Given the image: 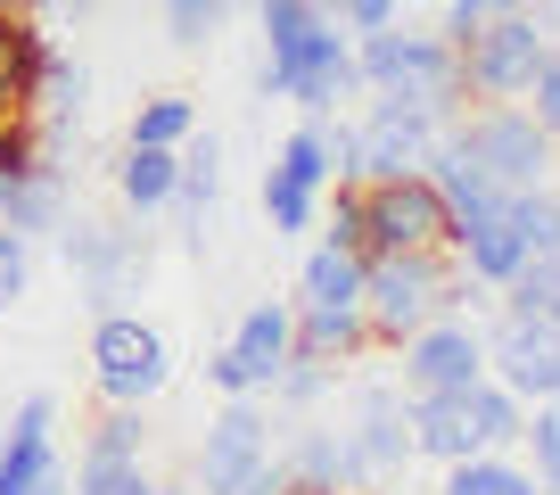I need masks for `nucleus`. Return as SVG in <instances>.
Segmentation results:
<instances>
[{"label":"nucleus","mask_w":560,"mask_h":495,"mask_svg":"<svg viewBox=\"0 0 560 495\" xmlns=\"http://www.w3.org/2000/svg\"><path fill=\"white\" fill-rule=\"evenodd\" d=\"M470 289L478 281H462L454 248H396V256H371L363 265V322H371V338L396 355L420 322L470 306Z\"/></svg>","instance_id":"nucleus-1"},{"label":"nucleus","mask_w":560,"mask_h":495,"mask_svg":"<svg viewBox=\"0 0 560 495\" xmlns=\"http://www.w3.org/2000/svg\"><path fill=\"white\" fill-rule=\"evenodd\" d=\"M354 67H363V91H396V100H420L438 124H454L470 107V83H462V50L438 34V25H387V34H354Z\"/></svg>","instance_id":"nucleus-2"},{"label":"nucleus","mask_w":560,"mask_h":495,"mask_svg":"<svg viewBox=\"0 0 560 495\" xmlns=\"http://www.w3.org/2000/svg\"><path fill=\"white\" fill-rule=\"evenodd\" d=\"M454 141L487 165V182L503 198L511 191H536V182H560V141L527 116L520 100H470L454 116Z\"/></svg>","instance_id":"nucleus-3"},{"label":"nucleus","mask_w":560,"mask_h":495,"mask_svg":"<svg viewBox=\"0 0 560 495\" xmlns=\"http://www.w3.org/2000/svg\"><path fill=\"white\" fill-rule=\"evenodd\" d=\"M256 91L264 100H289L298 116H338V107L363 100V67H354V34L347 25H314L298 50L256 58Z\"/></svg>","instance_id":"nucleus-4"},{"label":"nucleus","mask_w":560,"mask_h":495,"mask_svg":"<svg viewBox=\"0 0 560 495\" xmlns=\"http://www.w3.org/2000/svg\"><path fill=\"white\" fill-rule=\"evenodd\" d=\"M58 256H67V273L83 281L91 314H116V306L149 281V231H140L132 215H67V223H58Z\"/></svg>","instance_id":"nucleus-5"},{"label":"nucleus","mask_w":560,"mask_h":495,"mask_svg":"<svg viewBox=\"0 0 560 495\" xmlns=\"http://www.w3.org/2000/svg\"><path fill=\"white\" fill-rule=\"evenodd\" d=\"M174 380V347H165L158 322H140L132 306L116 314H91V389L100 405H149Z\"/></svg>","instance_id":"nucleus-6"},{"label":"nucleus","mask_w":560,"mask_h":495,"mask_svg":"<svg viewBox=\"0 0 560 495\" xmlns=\"http://www.w3.org/2000/svg\"><path fill=\"white\" fill-rule=\"evenodd\" d=\"M470 380H487V322L462 314V306L438 314V322H420L396 347V389L404 396H462Z\"/></svg>","instance_id":"nucleus-7"},{"label":"nucleus","mask_w":560,"mask_h":495,"mask_svg":"<svg viewBox=\"0 0 560 495\" xmlns=\"http://www.w3.org/2000/svg\"><path fill=\"white\" fill-rule=\"evenodd\" d=\"M330 149H322V116L289 124L272 149V165H264V223H272V240H305L322 215V191H330Z\"/></svg>","instance_id":"nucleus-8"},{"label":"nucleus","mask_w":560,"mask_h":495,"mask_svg":"<svg viewBox=\"0 0 560 495\" xmlns=\"http://www.w3.org/2000/svg\"><path fill=\"white\" fill-rule=\"evenodd\" d=\"M454 240V207L438 198L429 174H387L363 182V256H396V248H445Z\"/></svg>","instance_id":"nucleus-9"},{"label":"nucleus","mask_w":560,"mask_h":495,"mask_svg":"<svg viewBox=\"0 0 560 495\" xmlns=\"http://www.w3.org/2000/svg\"><path fill=\"white\" fill-rule=\"evenodd\" d=\"M445 124L420 100H396V91H363L354 107V182H387V174H420L429 141Z\"/></svg>","instance_id":"nucleus-10"},{"label":"nucleus","mask_w":560,"mask_h":495,"mask_svg":"<svg viewBox=\"0 0 560 495\" xmlns=\"http://www.w3.org/2000/svg\"><path fill=\"white\" fill-rule=\"evenodd\" d=\"M347 446H354V462H363V487L387 495L404 471H412V396H404L396 380H354Z\"/></svg>","instance_id":"nucleus-11"},{"label":"nucleus","mask_w":560,"mask_h":495,"mask_svg":"<svg viewBox=\"0 0 560 495\" xmlns=\"http://www.w3.org/2000/svg\"><path fill=\"white\" fill-rule=\"evenodd\" d=\"M544 50H552V34H544L536 9L487 18L470 42H462V83H470V100H520L527 74L544 67Z\"/></svg>","instance_id":"nucleus-12"},{"label":"nucleus","mask_w":560,"mask_h":495,"mask_svg":"<svg viewBox=\"0 0 560 495\" xmlns=\"http://www.w3.org/2000/svg\"><path fill=\"white\" fill-rule=\"evenodd\" d=\"M272 462V413L264 396H223V413L198 438V495H240Z\"/></svg>","instance_id":"nucleus-13"},{"label":"nucleus","mask_w":560,"mask_h":495,"mask_svg":"<svg viewBox=\"0 0 560 495\" xmlns=\"http://www.w3.org/2000/svg\"><path fill=\"white\" fill-rule=\"evenodd\" d=\"M149 405H107L100 429L83 438V454H74V495H149L158 479H149V422H140Z\"/></svg>","instance_id":"nucleus-14"},{"label":"nucleus","mask_w":560,"mask_h":495,"mask_svg":"<svg viewBox=\"0 0 560 495\" xmlns=\"http://www.w3.org/2000/svg\"><path fill=\"white\" fill-rule=\"evenodd\" d=\"M487 380H503L520 405L560 396V322L494 314V322H487Z\"/></svg>","instance_id":"nucleus-15"},{"label":"nucleus","mask_w":560,"mask_h":495,"mask_svg":"<svg viewBox=\"0 0 560 495\" xmlns=\"http://www.w3.org/2000/svg\"><path fill=\"white\" fill-rule=\"evenodd\" d=\"M67 215H74V182H67V165H58V149H42V158L0 191V223L18 231V240H34V248L58 240Z\"/></svg>","instance_id":"nucleus-16"},{"label":"nucleus","mask_w":560,"mask_h":495,"mask_svg":"<svg viewBox=\"0 0 560 495\" xmlns=\"http://www.w3.org/2000/svg\"><path fill=\"white\" fill-rule=\"evenodd\" d=\"M58 454V396L34 389L18 413H9V438H0V495H34V479L50 471Z\"/></svg>","instance_id":"nucleus-17"},{"label":"nucleus","mask_w":560,"mask_h":495,"mask_svg":"<svg viewBox=\"0 0 560 495\" xmlns=\"http://www.w3.org/2000/svg\"><path fill=\"white\" fill-rule=\"evenodd\" d=\"M231 355L247 364V380H256V396H272V380H280V364L298 355V306L289 298H256L240 322H231V338H223Z\"/></svg>","instance_id":"nucleus-18"},{"label":"nucleus","mask_w":560,"mask_h":495,"mask_svg":"<svg viewBox=\"0 0 560 495\" xmlns=\"http://www.w3.org/2000/svg\"><path fill=\"white\" fill-rule=\"evenodd\" d=\"M214 198H223V141H214L207 124H198L190 141H182V174H174V231H182V248H207V215H214Z\"/></svg>","instance_id":"nucleus-19"},{"label":"nucleus","mask_w":560,"mask_h":495,"mask_svg":"<svg viewBox=\"0 0 560 495\" xmlns=\"http://www.w3.org/2000/svg\"><path fill=\"white\" fill-rule=\"evenodd\" d=\"M454 265H462V281H478V289H503L511 273L527 265V240L511 231V215H503V198H494L487 215H470V223H454Z\"/></svg>","instance_id":"nucleus-20"},{"label":"nucleus","mask_w":560,"mask_h":495,"mask_svg":"<svg viewBox=\"0 0 560 495\" xmlns=\"http://www.w3.org/2000/svg\"><path fill=\"white\" fill-rule=\"evenodd\" d=\"M280 462H289L298 487H363V462H354V446H347V422H322V413H305V422L289 429Z\"/></svg>","instance_id":"nucleus-21"},{"label":"nucleus","mask_w":560,"mask_h":495,"mask_svg":"<svg viewBox=\"0 0 560 495\" xmlns=\"http://www.w3.org/2000/svg\"><path fill=\"white\" fill-rule=\"evenodd\" d=\"M83 100H91V67H83V58H67V50H50V67H42L34 100H25V116H34L42 149H58L74 124H83Z\"/></svg>","instance_id":"nucleus-22"},{"label":"nucleus","mask_w":560,"mask_h":495,"mask_svg":"<svg viewBox=\"0 0 560 495\" xmlns=\"http://www.w3.org/2000/svg\"><path fill=\"white\" fill-rule=\"evenodd\" d=\"M174 174H182V149H149V141H124V158H116V207L132 215V223L165 215V207H174Z\"/></svg>","instance_id":"nucleus-23"},{"label":"nucleus","mask_w":560,"mask_h":495,"mask_svg":"<svg viewBox=\"0 0 560 495\" xmlns=\"http://www.w3.org/2000/svg\"><path fill=\"white\" fill-rule=\"evenodd\" d=\"M420 174L438 182V198H445V207H454V223H470V215H487L494 198H503V191H494V182H487V165H478L470 149L454 141V124H445L438 141H429V158H420Z\"/></svg>","instance_id":"nucleus-24"},{"label":"nucleus","mask_w":560,"mask_h":495,"mask_svg":"<svg viewBox=\"0 0 560 495\" xmlns=\"http://www.w3.org/2000/svg\"><path fill=\"white\" fill-rule=\"evenodd\" d=\"M298 306V298H289ZM380 347L371 338V322H363V306H298V355H314V364H363V355Z\"/></svg>","instance_id":"nucleus-25"},{"label":"nucleus","mask_w":560,"mask_h":495,"mask_svg":"<svg viewBox=\"0 0 560 495\" xmlns=\"http://www.w3.org/2000/svg\"><path fill=\"white\" fill-rule=\"evenodd\" d=\"M363 248H338V240H314L298 256V306H363Z\"/></svg>","instance_id":"nucleus-26"},{"label":"nucleus","mask_w":560,"mask_h":495,"mask_svg":"<svg viewBox=\"0 0 560 495\" xmlns=\"http://www.w3.org/2000/svg\"><path fill=\"white\" fill-rule=\"evenodd\" d=\"M438 495H536V471L520 462V446H478L438 471Z\"/></svg>","instance_id":"nucleus-27"},{"label":"nucleus","mask_w":560,"mask_h":495,"mask_svg":"<svg viewBox=\"0 0 560 495\" xmlns=\"http://www.w3.org/2000/svg\"><path fill=\"white\" fill-rule=\"evenodd\" d=\"M478 454L470 422H462V396H412V462H429V471H445V462Z\"/></svg>","instance_id":"nucleus-28"},{"label":"nucleus","mask_w":560,"mask_h":495,"mask_svg":"<svg viewBox=\"0 0 560 495\" xmlns=\"http://www.w3.org/2000/svg\"><path fill=\"white\" fill-rule=\"evenodd\" d=\"M462 422H470V438H478V446H520L527 405L503 389V380H470V389H462Z\"/></svg>","instance_id":"nucleus-29"},{"label":"nucleus","mask_w":560,"mask_h":495,"mask_svg":"<svg viewBox=\"0 0 560 495\" xmlns=\"http://www.w3.org/2000/svg\"><path fill=\"white\" fill-rule=\"evenodd\" d=\"M198 133V100L190 91H149V100L132 107V133L124 141H149V149H182Z\"/></svg>","instance_id":"nucleus-30"},{"label":"nucleus","mask_w":560,"mask_h":495,"mask_svg":"<svg viewBox=\"0 0 560 495\" xmlns=\"http://www.w3.org/2000/svg\"><path fill=\"white\" fill-rule=\"evenodd\" d=\"M494 298H503V314H520V322H560V256H527Z\"/></svg>","instance_id":"nucleus-31"},{"label":"nucleus","mask_w":560,"mask_h":495,"mask_svg":"<svg viewBox=\"0 0 560 495\" xmlns=\"http://www.w3.org/2000/svg\"><path fill=\"white\" fill-rule=\"evenodd\" d=\"M511 231L527 240V256H560V182H536V191H511L503 198Z\"/></svg>","instance_id":"nucleus-32"},{"label":"nucleus","mask_w":560,"mask_h":495,"mask_svg":"<svg viewBox=\"0 0 560 495\" xmlns=\"http://www.w3.org/2000/svg\"><path fill=\"white\" fill-rule=\"evenodd\" d=\"M240 18V0H165V42H174V50H214V42H223V25Z\"/></svg>","instance_id":"nucleus-33"},{"label":"nucleus","mask_w":560,"mask_h":495,"mask_svg":"<svg viewBox=\"0 0 560 495\" xmlns=\"http://www.w3.org/2000/svg\"><path fill=\"white\" fill-rule=\"evenodd\" d=\"M338 380H347L338 364H314V355H289V364H280V380H272V405H289V413H322V405L338 396Z\"/></svg>","instance_id":"nucleus-34"},{"label":"nucleus","mask_w":560,"mask_h":495,"mask_svg":"<svg viewBox=\"0 0 560 495\" xmlns=\"http://www.w3.org/2000/svg\"><path fill=\"white\" fill-rule=\"evenodd\" d=\"M247 9H256V34H264V58H280V50H298L305 34H314V25H330L314 9V0H247Z\"/></svg>","instance_id":"nucleus-35"},{"label":"nucleus","mask_w":560,"mask_h":495,"mask_svg":"<svg viewBox=\"0 0 560 495\" xmlns=\"http://www.w3.org/2000/svg\"><path fill=\"white\" fill-rule=\"evenodd\" d=\"M520 462L536 479H560V396L527 405V429H520Z\"/></svg>","instance_id":"nucleus-36"},{"label":"nucleus","mask_w":560,"mask_h":495,"mask_svg":"<svg viewBox=\"0 0 560 495\" xmlns=\"http://www.w3.org/2000/svg\"><path fill=\"white\" fill-rule=\"evenodd\" d=\"M314 240H338V248H363V182H330V191H322V215H314Z\"/></svg>","instance_id":"nucleus-37"},{"label":"nucleus","mask_w":560,"mask_h":495,"mask_svg":"<svg viewBox=\"0 0 560 495\" xmlns=\"http://www.w3.org/2000/svg\"><path fill=\"white\" fill-rule=\"evenodd\" d=\"M511 9H536V0H438V34L462 50V42H470L487 18H511Z\"/></svg>","instance_id":"nucleus-38"},{"label":"nucleus","mask_w":560,"mask_h":495,"mask_svg":"<svg viewBox=\"0 0 560 495\" xmlns=\"http://www.w3.org/2000/svg\"><path fill=\"white\" fill-rule=\"evenodd\" d=\"M25 298H34V240H18V231L0 223V314L25 306Z\"/></svg>","instance_id":"nucleus-39"},{"label":"nucleus","mask_w":560,"mask_h":495,"mask_svg":"<svg viewBox=\"0 0 560 495\" xmlns=\"http://www.w3.org/2000/svg\"><path fill=\"white\" fill-rule=\"evenodd\" d=\"M520 107H527V116H536V124H544V133H552V141H560V42H552V50H544V67H536V74H527V91H520Z\"/></svg>","instance_id":"nucleus-40"},{"label":"nucleus","mask_w":560,"mask_h":495,"mask_svg":"<svg viewBox=\"0 0 560 495\" xmlns=\"http://www.w3.org/2000/svg\"><path fill=\"white\" fill-rule=\"evenodd\" d=\"M42 158V133H34V116H0V191L25 174V165Z\"/></svg>","instance_id":"nucleus-41"},{"label":"nucleus","mask_w":560,"mask_h":495,"mask_svg":"<svg viewBox=\"0 0 560 495\" xmlns=\"http://www.w3.org/2000/svg\"><path fill=\"white\" fill-rule=\"evenodd\" d=\"M338 25L347 34H387V25H404V0H338Z\"/></svg>","instance_id":"nucleus-42"},{"label":"nucleus","mask_w":560,"mask_h":495,"mask_svg":"<svg viewBox=\"0 0 560 495\" xmlns=\"http://www.w3.org/2000/svg\"><path fill=\"white\" fill-rule=\"evenodd\" d=\"M207 380H214V396H256V380H247V364H240L231 347L207 355Z\"/></svg>","instance_id":"nucleus-43"},{"label":"nucleus","mask_w":560,"mask_h":495,"mask_svg":"<svg viewBox=\"0 0 560 495\" xmlns=\"http://www.w3.org/2000/svg\"><path fill=\"white\" fill-rule=\"evenodd\" d=\"M289 487H298V479H289V462H280V446H272V462H264V471L247 479L240 495H289Z\"/></svg>","instance_id":"nucleus-44"},{"label":"nucleus","mask_w":560,"mask_h":495,"mask_svg":"<svg viewBox=\"0 0 560 495\" xmlns=\"http://www.w3.org/2000/svg\"><path fill=\"white\" fill-rule=\"evenodd\" d=\"M34 495H74V462H50V471L34 479Z\"/></svg>","instance_id":"nucleus-45"},{"label":"nucleus","mask_w":560,"mask_h":495,"mask_svg":"<svg viewBox=\"0 0 560 495\" xmlns=\"http://www.w3.org/2000/svg\"><path fill=\"white\" fill-rule=\"evenodd\" d=\"M91 9H107V0H42V18H91Z\"/></svg>","instance_id":"nucleus-46"},{"label":"nucleus","mask_w":560,"mask_h":495,"mask_svg":"<svg viewBox=\"0 0 560 495\" xmlns=\"http://www.w3.org/2000/svg\"><path fill=\"white\" fill-rule=\"evenodd\" d=\"M536 18H544V34L560 42V0H536Z\"/></svg>","instance_id":"nucleus-47"},{"label":"nucleus","mask_w":560,"mask_h":495,"mask_svg":"<svg viewBox=\"0 0 560 495\" xmlns=\"http://www.w3.org/2000/svg\"><path fill=\"white\" fill-rule=\"evenodd\" d=\"M0 18H42V0H0Z\"/></svg>","instance_id":"nucleus-48"},{"label":"nucleus","mask_w":560,"mask_h":495,"mask_svg":"<svg viewBox=\"0 0 560 495\" xmlns=\"http://www.w3.org/2000/svg\"><path fill=\"white\" fill-rule=\"evenodd\" d=\"M289 495H371V487H289Z\"/></svg>","instance_id":"nucleus-49"},{"label":"nucleus","mask_w":560,"mask_h":495,"mask_svg":"<svg viewBox=\"0 0 560 495\" xmlns=\"http://www.w3.org/2000/svg\"><path fill=\"white\" fill-rule=\"evenodd\" d=\"M536 495H560V479H536Z\"/></svg>","instance_id":"nucleus-50"},{"label":"nucleus","mask_w":560,"mask_h":495,"mask_svg":"<svg viewBox=\"0 0 560 495\" xmlns=\"http://www.w3.org/2000/svg\"><path fill=\"white\" fill-rule=\"evenodd\" d=\"M149 495H198V487H149Z\"/></svg>","instance_id":"nucleus-51"},{"label":"nucleus","mask_w":560,"mask_h":495,"mask_svg":"<svg viewBox=\"0 0 560 495\" xmlns=\"http://www.w3.org/2000/svg\"><path fill=\"white\" fill-rule=\"evenodd\" d=\"M314 9H322V18H338V0H314Z\"/></svg>","instance_id":"nucleus-52"},{"label":"nucleus","mask_w":560,"mask_h":495,"mask_svg":"<svg viewBox=\"0 0 560 495\" xmlns=\"http://www.w3.org/2000/svg\"><path fill=\"white\" fill-rule=\"evenodd\" d=\"M240 9H247V0H240Z\"/></svg>","instance_id":"nucleus-53"}]
</instances>
